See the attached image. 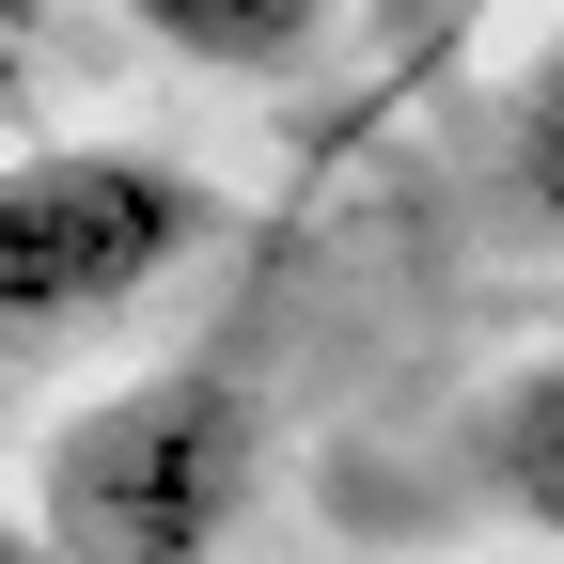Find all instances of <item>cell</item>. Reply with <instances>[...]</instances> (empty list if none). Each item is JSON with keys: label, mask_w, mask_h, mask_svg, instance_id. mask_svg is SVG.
Masks as SVG:
<instances>
[{"label": "cell", "mask_w": 564, "mask_h": 564, "mask_svg": "<svg viewBox=\"0 0 564 564\" xmlns=\"http://www.w3.org/2000/svg\"><path fill=\"white\" fill-rule=\"evenodd\" d=\"M470 470H486L502 518H533V533L564 549V345H533V361L470 408Z\"/></svg>", "instance_id": "3957f363"}, {"label": "cell", "mask_w": 564, "mask_h": 564, "mask_svg": "<svg viewBox=\"0 0 564 564\" xmlns=\"http://www.w3.org/2000/svg\"><path fill=\"white\" fill-rule=\"evenodd\" d=\"M0 564H63V549H47V533H32V518H0Z\"/></svg>", "instance_id": "8992f818"}, {"label": "cell", "mask_w": 564, "mask_h": 564, "mask_svg": "<svg viewBox=\"0 0 564 564\" xmlns=\"http://www.w3.org/2000/svg\"><path fill=\"white\" fill-rule=\"evenodd\" d=\"M220 188L158 141H32L0 158V377L126 329L173 267H204Z\"/></svg>", "instance_id": "6da1fadb"}, {"label": "cell", "mask_w": 564, "mask_h": 564, "mask_svg": "<svg viewBox=\"0 0 564 564\" xmlns=\"http://www.w3.org/2000/svg\"><path fill=\"white\" fill-rule=\"evenodd\" d=\"M502 204L533 236H564V32L518 63V95H502Z\"/></svg>", "instance_id": "5b68a950"}, {"label": "cell", "mask_w": 564, "mask_h": 564, "mask_svg": "<svg viewBox=\"0 0 564 564\" xmlns=\"http://www.w3.org/2000/svg\"><path fill=\"white\" fill-rule=\"evenodd\" d=\"M251 455H267V423H251L236 361H158L47 423L32 533L63 564H220V533L251 518Z\"/></svg>", "instance_id": "7a4b0ae2"}, {"label": "cell", "mask_w": 564, "mask_h": 564, "mask_svg": "<svg viewBox=\"0 0 564 564\" xmlns=\"http://www.w3.org/2000/svg\"><path fill=\"white\" fill-rule=\"evenodd\" d=\"M110 17H126L141 47L204 63V79H282V63H314V47H329L345 0H110Z\"/></svg>", "instance_id": "277c9868"}]
</instances>
